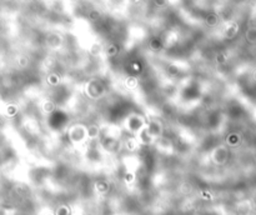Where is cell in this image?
<instances>
[{"instance_id": "1", "label": "cell", "mask_w": 256, "mask_h": 215, "mask_svg": "<svg viewBox=\"0 0 256 215\" xmlns=\"http://www.w3.org/2000/svg\"><path fill=\"white\" fill-rule=\"evenodd\" d=\"M98 134H99V126H96V125H91L90 128H88V136L90 139L96 138Z\"/></svg>"}, {"instance_id": "2", "label": "cell", "mask_w": 256, "mask_h": 215, "mask_svg": "<svg viewBox=\"0 0 256 215\" xmlns=\"http://www.w3.org/2000/svg\"><path fill=\"white\" fill-rule=\"evenodd\" d=\"M42 109H44L45 113H51L55 110V104H54L53 101H46V103H44V105H42Z\"/></svg>"}, {"instance_id": "3", "label": "cell", "mask_w": 256, "mask_h": 215, "mask_svg": "<svg viewBox=\"0 0 256 215\" xmlns=\"http://www.w3.org/2000/svg\"><path fill=\"white\" fill-rule=\"evenodd\" d=\"M126 148H127V149H129L130 151H133V150L136 149V143H135V140H133V139L127 140V142H126Z\"/></svg>"}]
</instances>
